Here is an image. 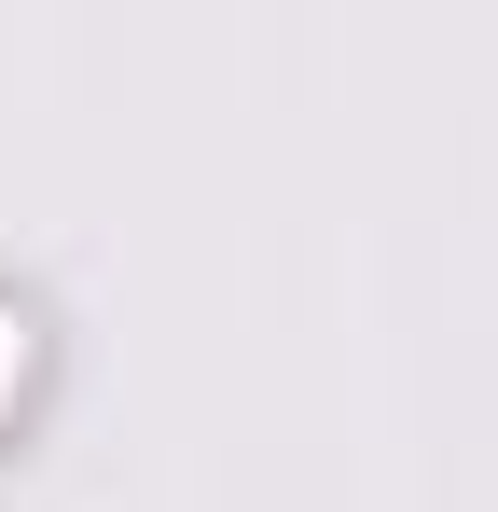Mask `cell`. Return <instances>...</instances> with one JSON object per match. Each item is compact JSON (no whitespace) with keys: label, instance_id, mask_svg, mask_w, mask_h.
I'll return each instance as SVG.
<instances>
[{"label":"cell","instance_id":"obj_1","mask_svg":"<svg viewBox=\"0 0 498 512\" xmlns=\"http://www.w3.org/2000/svg\"><path fill=\"white\" fill-rule=\"evenodd\" d=\"M42 360H56V305H42L28 277H0V443H14L28 402H42Z\"/></svg>","mask_w":498,"mask_h":512}]
</instances>
